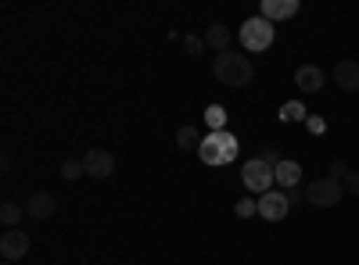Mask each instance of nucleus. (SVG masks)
I'll list each match as a JSON object with an SVG mask.
<instances>
[{"label": "nucleus", "instance_id": "obj_1", "mask_svg": "<svg viewBox=\"0 0 359 265\" xmlns=\"http://www.w3.org/2000/svg\"><path fill=\"white\" fill-rule=\"evenodd\" d=\"M212 72L223 86H233V90H241L255 79V69H252V57L237 54V50H226V54H216L212 57Z\"/></svg>", "mask_w": 359, "mask_h": 265}, {"label": "nucleus", "instance_id": "obj_2", "mask_svg": "<svg viewBox=\"0 0 359 265\" xmlns=\"http://www.w3.org/2000/svg\"><path fill=\"white\" fill-rule=\"evenodd\" d=\"M198 158L205 162V165H226V162H233L237 158V136L233 133H208L205 140H201V147H198Z\"/></svg>", "mask_w": 359, "mask_h": 265}, {"label": "nucleus", "instance_id": "obj_3", "mask_svg": "<svg viewBox=\"0 0 359 265\" xmlns=\"http://www.w3.org/2000/svg\"><path fill=\"white\" fill-rule=\"evenodd\" d=\"M273 33H277L273 22H266L262 15H255V18H245V25H241V33H237V36H241V43H245L252 54H259V50L273 47Z\"/></svg>", "mask_w": 359, "mask_h": 265}, {"label": "nucleus", "instance_id": "obj_4", "mask_svg": "<svg viewBox=\"0 0 359 265\" xmlns=\"http://www.w3.org/2000/svg\"><path fill=\"white\" fill-rule=\"evenodd\" d=\"M341 197H345V187L341 180H331V176H320V180L306 187V204H313V208H334Z\"/></svg>", "mask_w": 359, "mask_h": 265}, {"label": "nucleus", "instance_id": "obj_5", "mask_svg": "<svg viewBox=\"0 0 359 265\" xmlns=\"http://www.w3.org/2000/svg\"><path fill=\"white\" fill-rule=\"evenodd\" d=\"M241 183L252 190V194H269L273 190V183H277V172H273V165H266V162H259V158H248L245 165H241Z\"/></svg>", "mask_w": 359, "mask_h": 265}, {"label": "nucleus", "instance_id": "obj_6", "mask_svg": "<svg viewBox=\"0 0 359 265\" xmlns=\"http://www.w3.org/2000/svg\"><path fill=\"white\" fill-rule=\"evenodd\" d=\"M83 169L90 180H108V176L115 172V155L104 151V147H94V151L83 155Z\"/></svg>", "mask_w": 359, "mask_h": 265}, {"label": "nucleus", "instance_id": "obj_7", "mask_svg": "<svg viewBox=\"0 0 359 265\" xmlns=\"http://www.w3.org/2000/svg\"><path fill=\"white\" fill-rule=\"evenodd\" d=\"M287 212H291V201H287L284 190H269V194L259 197V215H262L266 222H280Z\"/></svg>", "mask_w": 359, "mask_h": 265}, {"label": "nucleus", "instance_id": "obj_8", "mask_svg": "<svg viewBox=\"0 0 359 265\" xmlns=\"http://www.w3.org/2000/svg\"><path fill=\"white\" fill-rule=\"evenodd\" d=\"M25 255H29V233L25 229H4V237H0V258L18 262Z\"/></svg>", "mask_w": 359, "mask_h": 265}, {"label": "nucleus", "instance_id": "obj_9", "mask_svg": "<svg viewBox=\"0 0 359 265\" xmlns=\"http://www.w3.org/2000/svg\"><path fill=\"white\" fill-rule=\"evenodd\" d=\"M334 83L345 94H359V62L355 57H345V62L334 65Z\"/></svg>", "mask_w": 359, "mask_h": 265}, {"label": "nucleus", "instance_id": "obj_10", "mask_svg": "<svg viewBox=\"0 0 359 265\" xmlns=\"http://www.w3.org/2000/svg\"><path fill=\"white\" fill-rule=\"evenodd\" d=\"M323 83H327V76H323L320 65H302V69L294 72V86H298L302 94H320Z\"/></svg>", "mask_w": 359, "mask_h": 265}, {"label": "nucleus", "instance_id": "obj_11", "mask_svg": "<svg viewBox=\"0 0 359 265\" xmlns=\"http://www.w3.org/2000/svg\"><path fill=\"white\" fill-rule=\"evenodd\" d=\"M22 208H25V215H29V219H50V215H54V208H57V201H54V194L36 190L33 197H29V201L22 204Z\"/></svg>", "mask_w": 359, "mask_h": 265}, {"label": "nucleus", "instance_id": "obj_12", "mask_svg": "<svg viewBox=\"0 0 359 265\" xmlns=\"http://www.w3.org/2000/svg\"><path fill=\"white\" fill-rule=\"evenodd\" d=\"M298 15V0H262V18L266 22H284Z\"/></svg>", "mask_w": 359, "mask_h": 265}, {"label": "nucleus", "instance_id": "obj_13", "mask_svg": "<svg viewBox=\"0 0 359 265\" xmlns=\"http://www.w3.org/2000/svg\"><path fill=\"white\" fill-rule=\"evenodd\" d=\"M277 183H280V190H291V187H302V165L298 162H291V158H284L277 169Z\"/></svg>", "mask_w": 359, "mask_h": 265}, {"label": "nucleus", "instance_id": "obj_14", "mask_svg": "<svg viewBox=\"0 0 359 265\" xmlns=\"http://www.w3.org/2000/svg\"><path fill=\"white\" fill-rule=\"evenodd\" d=\"M230 40H233V33H230V29H226L223 22H216V25H208V33H205V47H212L216 54H226Z\"/></svg>", "mask_w": 359, "mask_h": 265}, {"label": "nucleus", "instance_id": "obj_15", "mask_svg": "<svg viewBox=\"0 0 359 265\" xmlns=\"http://www.w3.org/2000/svg\"><path fill=\"white\" fill-rule=\"evenodd\" d=\"M201 133H198V126H180L176 129V147H180V151H198V147H201Z\"/></svg>", "mask_w": 359, "mask_h": 265}, {"label": "nucleus", "instance_id": "obj_16", "mask_svg": "<svg viewBox=\"0 0 359 265\" xmlns=\"http://www.w3.org/2000/svg\"><path fill=\"white\" fill-rule=\"evenodd\" d=\"M22 212H25V208H18L15 201H4V204H0V222H4L8 229H18V222H22Z\"/></svg>", "mask_w": 359, "mask_h": 265}, {"label": "nucleus", "instance_id": "obj_17", "mask_svg": "<svg viewBox=\"0 0 359 265\" xmlns=\"http://www.w3.org/2000/svg\"><path fill=\"white\" fill-rule=\"evenodd\" d=\"M205 122L212 126V133H223V126H226V108H223V104H208V108H205Z\"/></svg>", "mask_w": 359, "mask_h": 265}, {"label": "nucleus", "instance_id": "obj_18", "mask_svg": "<svg viewBox=\"0 0 359 265\" xmlns=\"http://www.w3.org/2000/svg\"><path fill=\"white\" fill-rule=\"evenodd\" d=\"M306 119V104L302 101H287L280 108V122H302Z\"/></svg>", "mask_w": 359, "mask_h": 265}, {"label": "nucleus", "instance_id": "obj_19", "mask_svg": "<svg viewBox=\"0 0 359 265\" xmlns=\"http://www.w3.org/2000/svg\"><path fill=\"white\" fill-rule=\"evenodd\" d=\"M255 158H259V162H266V165H273V169L284 162V158H280V151H277V143H262Z\"/></svg>", "mask_w": 359, "mask_h": 265}, {"label": "nucleus", "instance_id": "obj_20", "mask_svg": "<svg viewBox=\"0 0 359 265\" xmlns=\"http://www.w3.org/2000/svg\"><path fill=\"white\" fill-rule=\"evenodd\" d=\"M233 215H237V219H252V215H259V201H252V197L237 201V204H233Z\"/></svg>", "mask_w": 359, "mask_h": 265}, {"label": "nucleus", "instance_id": "obj_21", "mask_svg": "<svg viewBox=\"0 0 359 265\" xmlns=\"http://www.w3.org/2000/svg\"><path fill=\"white\" fill-rule=\"evenodd\" d=\"M79 176H86V169H83V162H76V158H69V162H62V180H79Z\"/></svg>", "mask_w": 359, "mask_h": 265}, {"label": "nucleus", "instance_id": "obj_22", "mask_svg": "<svg viewBox=\"0 0 359 265\" xmlns=\"http://www.w3.org/2000/svg\"><path fill=\"white\" fill-rule=\"evenodd\" d=\"M327 172H331V180H345V176H348L352 169H348V162H345V158H334Z\"/></svg>", "mask_w": 359, "mask_h": 265}, {"label": "nucleus", "instance_id": "obj_23", "mask_svg": "<svg viewBox=\"0 0 359 265\" xmlns=\"http://www.w3.org/2000/svg\"><path fill=\"white\" fill-rule=\"evenodd\" d=\"M180 43H184V50H187V54H201V50H205V40H198V36H184Z\"/></svg>", "mask_w": 359, "mask_h": 265}, {"label": "nucleus", "instance_id": "obj_24", "mask_svg": "<svg viewBox=\"0 0 359 265\" xmlns=\"http://www.w3.org/2000/svg\"><path fill=\"white\" fill-rule=\"evenodd\" d=\"M341 187H345V194H355L359 197V172H348L345 180H341Z\"/></svg>", "mask_w": 359, "mask_h": 265}, {"label": "nucleus", "instance_id": "obj_25", "mask_svg": "<svg viewBox=\"0 0 359 265\" xmlns=\"http://www.w3.org/2000/svg\"><path fill=\"white\" fill-rule=\"evenodd\" d=\"M284 194H287L291 204H302V201H306V190H302V187H291V190H284Z\"/></svg>", "mask_w": 359, "mask_h": 265}]
</instances>
